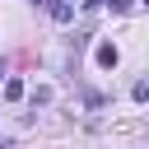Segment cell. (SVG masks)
Returning a JSON list of instances; mask_svg holds the SVG:
<instances>
[{
  "label": "cell",
  "instance_id": "cell-1",
  "mask_svg": "<svg viewBox=\"0 0 149 149\" xmlns=\"http://www.w3.org/2000/svg\"><path fill=\"white\" fill-rule=\"evenodd\" d=\"M51 19H56V23H70V19H74V5H65V0H51Z\"/></svg>",
  "mask_w": 149,
  "mask_h": 149
},
{
  "label": "cell",
  "instance_id": "cell-2",
  "mask_svg": "<svg viewBox=\"0 0 149 149\" xmlns=\"http://www.w3.org/2000/svg\"><path fill=\"white\" fill-rule=\"evenodd\" d=\"M98 65H102V70H116V47H112V42L98 47Z\"/></svg>",
  "mask_w": 149,
  "mask_h": 149
},
{
  "label": "cell",
  "instance_id": "cell-4",
  "mask_svg": "<svg viewBox=\"0 0 149 149\" xmlns=\"http://www.w3.org/2000/svg\"><path fill=\"white\" fill-rule=\"evenodd\" d=\"M0 149H9V140H0Z\"/></svg>",
  "mask_w": 149,
  "mask_h": 149
},
{
  "label": "cell",
  "instance_id": "cell-3",
  "mask_svg": "<svg viewBox=\"0 0 149 149\" xmlns=\"http://www.w3.org/2000/svg\"><path fill=\"white\" fill-rule=\"evenodd\" d=\"M5 98H9V102H14V98H23V84H19V79H9V84H5Z\"/></svg>",
  "mask_w": 149,
  "mask_h": 149
}]
</instances>
